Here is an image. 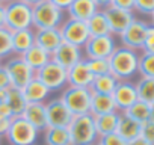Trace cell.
<instances>
[{"label": "cell", "instance_id": "cell-1", "mask_svg": "<svg viewBox=\"0 0 154 145\" xmlns=\"http://www.w3.org/2000/svg\"><path fill=\"white\" fill-rule=\"evenodd\" d=\"M110 74L118 80H130L134 74H137L139 54L136 50H130L125 47H116L112 56L109 57Z\"/></svg>", "mask_w": 154, "mask_h": 145}, {"label": "cell", "instance_id": "cell-2", "mask_svg": "<svg viewBox=\"0 0 154 145\" xmlns=\"http://www.w3.org/2000/svg\"><path fill=\"white\" fill-rule=\"evenodd\" d=\"M71 145H92L98 142L100 136L95 128V121L91 113L74 116L68 125Z\"/></svg>", "mask_w": 154, "mask_h": 145}, {"label": "cell", "instance_id": "cell-3", "mask_svg": "<svg viewBox=\"0 0 154 145\" xmlns=\"http://www.w3.org/2000/svg\"><path fill=\"white\" fill-rule=\"evenodd\" d=\"M5 27L11 32L32 27V6L23 0H9L5 3Z\"/></svg>", "mask_w": 154, "mask_h": 145}, {"label": "cell", "instance_id": "cell-4", "mask_svg": "<svg viewBox=\"0 0 154 145\" xmlns=\"http://www.w3.org/2000/svg\"><path fill=\"white\" fill-rule=\"evenodd\" d=\"M63 21V11L54 6L48 0H41L32 6V27L51 29L59 27Z\"/></svg>", "mask_w": 154, "mask_h": 145}, {"label": "cell", "instance_id": "cell-5", "mask_svg": "<svg viewBox=\"0 0 154 145\" xmlns=\"http://www.w3.org/2000/svg\"><path fill=\"white\" fill-rule=\"evenodd\" d=\"M60 100L68 107V110L74 115H86L91 112V100L92 92L89 88H79V86H66L60 94Z\"/></svg>", "mask_w": 154, "mask_h": 145}, {"label": "cell", "instance_id": "cell-6", "mask_svg": "<svg viewBox=\"0 0 154 145\" xmlns=\"http://www.w3.org/2000/svg\"><path fill=\"white\" fill-rule=\"evenodd\" d=\"M38 133L39 131L23 116H14L5 137L11 145H35Z\"/></svg>", "mask_w": 154, "mask_h": 145}, {"label": "cell", "instance_id": "cell-7", "mask_svg": "<svg viewBox=\"0 0 154 145\" xmlns=\"http://www.w3.org/2000/svg\"><path fill=\"white\" fill-rule=\"evenodd\" d=\"M3 68L9 74L12 86L20 88V89H23L36 74V72L26 63L23 56H15V54H12L6 59V62L3 63Z\"/></svg>", "mask_w": 154, "mask_h": 145}, {"label": "cell", "instance_id": "cell-8", "mask_svg": "<svg viewBox=\"0 0 154 145\" xmlns=\"http://www.w3.org/2000/svg\"><path fill=\"white\" fill-rule=\"evenodd\" d=\"M59 32H60L62 41L72 44L79 48H83L85 44L88 42V39L91 38L86 23L79 21V20H72V18L62 21V24L59 26Z\"/></svg>", "mask_w": 154, "mask_h": 145}, {"label": "cell", "instance_id": "cell-9", "mask_svg": "<svg viewBox=\"0 0 154 145\" xmlns=\"http://www.w3.org/2000/svg\"><path fill=\"white\" fill-rule=\"evenodd\" d=\"M35 77L38 80H41L50 91H59V89H63L65 85H68L66 83V69L53 60H50L41 69H38Z\"/></svg>", "mask_w": 154, "mask_h": 145}, {"label": "cell", "instance_id": "cell-10", "mask_svg": "<svg viewBox=\"0 0 154 145\" xmlns=\"http://www.w3.org/2000/svg\"><path fill=\"white\" fill-rule=\"evenodd\" d=\"M116 48V41L113 35L104 36H91L85 44V56L86 59H109Z\"/></svg>", "mask_w": 154, "mask_h": 145}, {"label": "cell", "instance_id": "cell-11", "mask_svg": "<svg viewBox=\"0 0 154 145\" xmlns=\"http://www.w3.org/2000/svg\"><path fill=\"white\" fill-rule=\"evenodd\" d=\"M47 110V122L48 127H66L71 124L74 115L68 110V107L63 104L60 97H54L47 100L45 103Z\"/></svg>", "mask_w": 154, "mask_h": 145}, {"label": "cell", "instance_id": "cell-12", "mask_svg": "<svg viewBox=\"0 0 154 145\" xmlns=\"http://www.w3.org/2000/svg\"><path fill=\"white\" fill-rule=\"evenodd\" d=\"M146 29L148 24L142 20H134L121 35H119V41L121 45L130 50H142L143 41H145V35H146Z\"/></svg>", "mask_w": 154, "mask_h": 145}, {"label": "cell", "instance_id": "cell-13", "mask_svg": "<svg viewBox=\"0 0 154 145\" xmlns=\"http://www.w3.org/2000/svg\"><path fill=\"white\" fill-rule=\"evenodd\" d=\"M107 18L109 23V29L112 35L119 36L136 18L133 15V11H124V9H118L113 6H107L104 9H101Z\"/></svg>", "mask_w": 154, "mask_h": 145}, {"label": "cell", "instance_id": "cell-14", "mask_svg": "<svg viewBox=\"0 0 154 145\" xmlns=\"http://www.w3.org/2000/svg\"><path fill=\"white\" fill-rule=\"evenodd\" d=\"M82 59H83L82 48L75 47L72 44H68L65 41H62L59 44V47L51 53V60L56 62L57 65H60L65 69H69L71 66H74L77 62H80Z\"/></svg>", "mask_w": 154, "mask_h": 145}, {"label": "cell", "instance_id": "cell-15", "mask_svg": "<svg viewBox=\"0 0 154 145\" xmlns=\"http://www.w3.org/2000/svg\"><path fill=\"white\" fill-rule=\"evenodd\" d=\"M112 98L115 101V106L118 109V112H124L127 110L133 103H136L137 98V91H136V85L131 83L130 80H122L118 82L115 91L112 92Z\"/></svg>", "mask_w": 154, "mask_h": 145}, {"label": "cell", "instance_id": "cell-16", "mask_svg": "<svg viewBox=\"0 0 154 145\" xmlns=\"http://www.w3.org/2000/svg\"><path fill=\"white\" fill-rule=\"evenodd\" d=\"M94 74L89 71V68L85 63V59H82L80 62H77L74 66H71L69 69H66V83L68 86H79V88H89L92 80H94Z\"/></svg>", "mask_w": 154, "mask_h": 145}, {"label": "cell", "instance_id": "cell-17", "mask_svg": "<svg viewBox=\"0 0 154 145\" xmlns=\"http://www.w3.org/2000/svg\"><path fill=\"white\" fill-rule=\"evenodd\" d=\"M60 42H62V36H60L59 27L35 29V45L44 48L50 54L59 47Z\"/></svg>", "mask_w": 154, "mask_h": 145}, {"label": "cell", "instance_id": "cell-18", "mask_svg": "<svg viewBox=\"0 0 154 145\" xmlns=\"http://www.w3.org/2000/svg\"><path fill=\"white\" fill-rule=\"evenodd\" d=\"M21 116L26 121H29L38 131H44L48 127L45 103H27Z\"/></svg>", "mask_w": 154, "mask_h": 145}, {"label": "cell", "instance_id": "cell-19", "mask_svg": "<svg viewBox=\"0 0 154 145\" xmlns=\"http://www.w3.org/2000/svg\"><path fill=\"white\" fill-rule=\"evenodd\" d=\"M98 11L94 0H72V3L68 6L66 12L68 17L79 21H88L95 12Z\"/></svg>", "mask_w": 154, "mask_h": 145}, {"label": "cell", "instance_id": "cell-20", "mask_svg": "<svg viewBox=\"0 0 154 145\" xmlns=\"http://www.w3.org/2000/svg\"><path fill=\"white\" fill-rule=\"evenodd\" d=\"M33 45H35V29L33 27L12 32V54L23 56Z\"/></svg>", "mask_w": 154, "mask_h": 145}, {"label": "cell", "instance_id": "cell-21", "mask_svg": "<svg viewBox=\"0 0 154 145\" xmlns=\"http://www.w3.org/2000/svg\"><path fill=\"white\" fill-rule=\"evenodd\" d=\"M23 94H24V98L27 103H45L48 100V95H50V89L41 82L38 80L36 77H33L23 89Z\"/></svg>", "mask_w": 154, "mask_h": 145}, {"label": "cell", "instance_id": "cell-22", "mask_svg": "<svg viewBox=\"0 0 154 145\" xmlns=\"http://www.w3.org/2000/svg\"><path fill=\"white\" fill-rule=\"evenodd\" d=\"M140 127L142 124L131 119L130 116L124 115L122 112H119V121H118V127H116V134H119L124 140L131 142L133 139L140 136Z\"/></svg>", "mask_w": 154, "mask_h": 145}, {"label": "cell", "instance_id": "cell-23", "mask_svg": "<svg viewBox=\"0 0 154 145\" xmlns=\"http://www.w3.org/2000/svg\"><path fill=\"white\" fill-rule=\"evenodd\" d=\"M112 112H118L115 101L112 98V95H106V94H92V100H91V115L92 116H98V115H106V113H112Z\"/></svg>", "mask_w": 154, "mask_h": 145}, {"label": "cell", "instance_id": "cell-24", "mask_svg": "<svg viewBox=\"0 0 154 145\" xmlns=\"http://www.w3.org/2000/svg\"><path fill=\"white\" fill-rule=\"evenodd\" d=\"M23 59L26 60V63L36 72L38 69H41L45 63H48L51 60V54L48 51H45L44 48L38 47V45H33L30 47L24 54H23Z\"/></svg>", "mask_w": 154, "mask_h": 145}, {"label": "cell", "instance_id": "cell-25", "mask_svg": "<svg viewBox=\"0 0 154 145\" xmlns=\"http://www.w3.org/2000/svg\"><path fill=\"white\" fill-rule=\"evenodd\" d=\"M5 101L9 106V109L12 112V116H21L24 109H26V106H27V101L24 98L23 91L20 88H15V86H11L6 91Z\"/></svg>", "mask_w": 154, "mask_h": 145}, {"label": "cell", "instance_id": "cell-26", "mask_svg": "<svg viewBox=\"0 0 154 145\" xmlns=\"http://www.w3.org/2000/svg\"><path fill=\"white\" fill-rule=\"evenodd\" d=\"M94 121H95V128H97L98 136H106V134L115 133L116 127H118V121H119V112L94 116Z\"/></svg>", "mask_w": 154, "mask_h": 145}, {"label": "cell", "instance_id": "cell-27", "mask_svg": "<svg viewBox=\"0 0 154 145\" xmlns=\"http://www.w3.org/2000/svg\"><path fill=\"white\" fill-rule=\"evenodd\" d=\"M88 30L91 36H104V35H112L110 29H109V23L107 18L104 15V12L101 9H98L88 21H86Z\"/></svg>", "mask_w": 154, "mask_h": 145}, {"label": "cell", "instance_id": "cell-28", "mask_svg": "<svg viewBox=\"0 0 154 145\" xmlns=\"http://www.w3.org/2000/svg\"><path fill=\"white\" fill-rule=\"evenodd\" d=\"M118 85V80L110 74H103V76H95L89 89L92 94H106V95H112V92L115 91Z\"/></svg>", "mask_w": 154, "mask_h": 145}, {"label": "cell", "instance_id": "cell-29", "mask_svg": "<svg viewBox=\"0 0 154 145\" xmlns=\"http://www.w3.org/2000/svg\"><path fill=\"white\" fill-rule=\"evenodd\" d=\"M44 140L45 145H71L66 127H47L44 130Z\"/></svg>", "mask_w": 154, "mask_h": 145}, {"label": "cell", "instance_id": "cell-30", "mask_svg": "<svg viewBox=\"0 0 154 145\" xmlns=\"http://www.w3.org/2000/svg\"><path fill=\"white\" fill-rule=\"evenodd\" d=\"M122 113L142 124V122H145V121L149 119L151 104H148V103H145V101H142V100H137L136 103H133V104H131L127 110H124Z\"/></svg>", "mask_w": 154, "mask_h": 145}, {"label": "cell", "instance_id": "cell-31", "mask_svg": "<svg viewBox=\"0 0 154 145\" xmlns=\"http://www.w3.org/2000/svg\"><path fill=\"white\" fill-rule=\"evenodd\" d=\"M136 85V91H137V98L152 104L154 103V79L151 77H140L137 80Z\"/></svg>", "mask_w": 154, "mask_h": 145}, {"label": "cell", "instance_id": "cell-32", "mask_svg": "<svg viewBox=\"0 0 154 145\" xmlns=\"http://www.w3.org/2000/svg\"><path fill=\"white\" fill-rule=\"evenodd\" d=\"M137 72L140 74V77L154 79V53H142L139 56Z\"/></svg>", "mask_w": 154, "mask_h": 145}, {"label": "cell", "instance_id": "cell-33", "mask_svg": "<svg viewBox=\"0 0 154 145\" xmlns=\"http://www.w3.org/2000/svg\"><path fill=\"white\" fill-rule=\"evenodd\" d=\"M12 56V32L6 27H0V59Z\"/></svg>", "mask_w": 154, "mask_h": 145}, {"label": "cell", "instance_id": "cell-34", "mask_svg": "<svg viewBox=\"0 0 154 145\" xmlns=\"http://www.w3.org/2000/svg\"><path fill=\"white\" fill-rule=\"evenodd\" d=\"M85 59L86 66L89 68V71L94 76H103V74H109L110 72V65H109V59Z\"/></svg>", "mask_w": 154, "mask_h": 145}, {"label": "cell", "instance_id": "cell-35", "mask_svg": "<svg viewBox=\"0 0 154 145\" xmlns=\"http://www.w3.org/2000/svg\"><path fill=\"white\" fill-rule=\"evenodd\" d=\"M134 11L143 15H151L154 12V0H134Z\"/></svg>", "mask_w": 154, "mask_h": 145}, {"label": "cell", "instance_id": "cell-36", "mask_svg": "<svg viewBox=\"0 0 154 145\" xmlns=\"http://www.w3.org/2000/svg\"><path fill=\"white\" fill-rule=\"evenodd\" d=\"M98 143H100V145H128V142L124 140V139H122L119 134H116V133H110V134H106V136H100Z\"/></svg>", "mask_w": 154, "mask_h": 145}, {"label": "cell", "instance_id": "cell-37", "mask_svg": "<svg viewBox=\"0 0 154 145\" xmlns=\"http://www.w3.org/2000/svg\"><path fill=\"white\" fill-rule=\"evenodd\" d=\"M140 136L148 140L151 145H154V122L152 121H145L142 122V127H140Z\"/></svg>", "mask_w": 154, "mask_h": 145}, {"label": "cell", "instance_id": "cell-38", "mask_svg": "<svg viewBox=\"0 0 154 145\" xmlns=\"http://www.w3.org/2000/svg\"><path fill=\"white\" fill-rule=\"evenodd\" d=\"M142 51L143 53H154V26H148L146 29V35H145V41L142 45Z\"/></svg>", "mask_w": 154, "mask_h": 145}, {"label": "cell", "instance_id": "cell-39", "mask_svg": "<svg viewBox=\"0 0 154 145\" xmlns=\"http://www.w3.org/2000/svg\"><path fill=\"white\" fill-rule=\"evenodd\" d=\"M11 86H12V82L9 79V74L6 72V69L2 65L0 66V91H8Z\"/></svg>", "mask_w": 154, "mask_h": 145}, {"label": "cell", "instance_id": "cell-40", "mask_svg": "<svg viewBox=\"0 0 154 145\" xmlns=\"http://www.w3.org/2000/svg\"><path fill=\"white\" fill-rule=\"evenodd\" d=\"M110 6L124 11H134V0H112Z\"/></svg>", "mask_w": 154, "mask_h": 145}, {"label": "cell", "instance_id": "cell-41", "mask_svg": "<svg viewBox=\"0 0 154 145\" xmlns=\"http://www.w3.org/2000/svg\"><path fill=\"white\" fill-rule=\"evenodd\" d=\"M11 119L12 118H5V116H0V137L6 136L9 125H11Z\"/></svg>", "mask_w": 154, "mask_h": 145}, {"label": "cell", "instance_id": "cell-42", "mask_svg": "<svg viewBox=\"0 0 154 145\" xmlns=\"http://www.w3.org/2000/svg\"><path fill=\"white\" fill-rule=\"evenodd\" d=\"M48 2H51L54 6H57L59 9H62V11H66L68 9V6L72 3V0H48Z\"/></svg>", "mask_w": 154, "mask_h": 145}, {"label": "cell", "instance_id": "cell-43", "mask_svg": "<svg viewBox=\"0 0 154 145\" xmlns=\"http://www.w3.org/2000/svg\"><path fill=\"white\" fill-rule=\"evenodd\" d=\"M0 116H5V118H14L12 112L9 109V106L6 104V101H0Z\"/></svg>", "mask_w": 154, "mask_h": 145}, {"label": "cell", "instance_id": "cell-44", "mask_svg": "<svg viewBox=\"0 0 154 145\" xmlns=\"http://www.w3.org/2000/svg\"><path fill=\"white\" fill-rule=\"evenodd\" d=\"M94 3L97 5V8H98V9H104V8L110 6L112 0H94Z\"/></svg>", "mask_w": 154, "mask_h": 145}, {"label": "cell", "instance_id": "cell-45", "mask_svg": "<svg viewBox=\"0 0 154 145\" xmlns=\"http://www.w3.org/2000/svg\"><path fill=\"white\" fill-rule=\"evenodd\" d=\"M128 145H151L148 140H145L142 136H139V137H136V139H133L131 142H128Z\"/></svg>", "mask_w": 154, "mask_h": 145}, {"label": "cell", "instance_id": "cell-46", "mask_svg": "<svg viewBox=\"0 0 154 145\" xmlns=\"http://www.w3.org/2000/svg\"><path fill=\"white\" fill-rule=\"evenodd\" d=\"M0 27H5V3L0 2Z\"/></svg>", "mask_w": 154, "mask_h": 145}, {"label": "cell", "instance_id": "cell-47", "mask_svg": "<svg viewBox=\"0 0 154 145\" xmlns=\"http://www.w3.org/2000/svg\"><path fill=\"white\" fill-rule=\"evenodd\" d=\"M24 3H27V5H30V6H33V5H36V3H39L41 0H23Z\"/></svg>", "mask_w": 154, "mask_h": 145}, {"label": "cell", "instance_id": "cell-48", "mask_svg": "<svg viewBox=\"0 0 154 145\" xmlns=\"http://www.w3.org/2000/svg\"><path fill=\"white\" fill-rule=\"evenodd\" d=\"M149 121L154 122V103L151 104V113H149Z\"/></svg>", "mask_w": 154, "mask_h": 145}, {"label": "cell", "instance_id": "cell-49", "mask_svg": "<svg viewBox=\"0 0 154 145\" xmlns=\"http://www.w3.org/2000/svg\"><path fill=\"white\" fill-rule=\"evenodd\" d=\"M5 95H6V91H0V101H5Z\"/></svg>", "mask_w": 154, "mask_h": 145}, {"label": "cell", "instance_id": "cell-50", "mask_svg": "<svg viewBox=\"0 0 154 145\" xmlns=\"http://www.w3.org/2000/svg\"><path fill=\"white\" fill-rule=\"evenodd\" d=\"M149 17H151V21H152V26H154V12H152V14H151Z\"/></svg>", "mask_w": 154, "mask_h": 145}, {"label": "cell", "instance_id": "cell-51", "mask_svg": "<svg viewBox=\"0 0 154 145\" xmlns=\"http://www.w3.org/2000/svg\"><path fill=\"white\" fill-rule=\"evenodd\" d=\"M2 2H3V3H6V2H9V0H2Z\"/></svg>", "mask_w": 154, "mask_h": 145}, {"label": "cell", "instance_id": "cell-52", "mask_svg": "<svg viewBox=\"0 0 154 145\" xmlns=\"http://www.w3.org/2000/svg\"><path fill=\"white\" fill-rule=\"evenodd\" d=\"M92 145H100V143H98V142H95V143H92Z\"/></svg>", "mask_w": 154, "mask_h": 145}, {"label": "cell", "instance_id": "cell-53", "mask_svg": "<svg viewBox=\"0 0 154 145\" xmlns=\"http://www.w3.org/2000/svg\"><path fill=\"white\" fill-rule=\"evenodd\" d=\"M2 65H3V63H2V59H0V66H2Z\"/></svg>", "mask_w": 154, "mask_h": 145}, {"label": "cell", "instance_id": "cell-54", "mask_svg": "<svg viewBox=\"0 0 154 145\" xmlns=\"http://www.w3.org/2000/svg\"><path fill=\"white\" fill-rule=\"evenodd\" d=\"M0 143H2V137H0Z\"/></svg>", "mask_w": 154, "mask_h": 145}, {"label": "cell", "instance_id": "cell-55", "mask_svg": "<svg viewBox=\"0 0 154 145\" xmlns=\"http://www.w3.org/2000/svg\"><path fill=\"white\" fill-rule=\"evenodd\" d=\"M0 2H2V0H0Z\"/></svg>", "mask_w": 154, "mask_h": 145}]
</instances>
